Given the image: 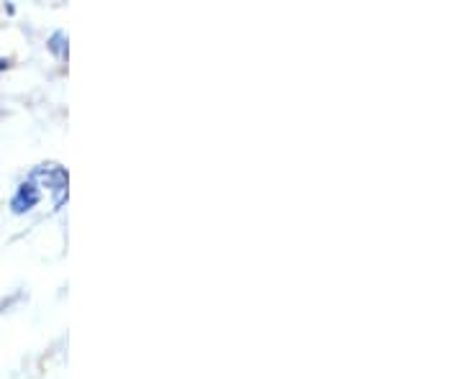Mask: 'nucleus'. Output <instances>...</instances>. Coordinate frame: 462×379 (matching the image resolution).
Returning a JSON list of instances; mask_svg holds the SVG:
<instances>
[{
	"label": "nucleus",
	"mask_w": 462,
	"mask_h": 379,
	"mask_svg": "<svg viewBox=\"0 0 462 379\" xmlns=\"http://www.w3.org/2000/svg\"><path fill=\"white\" fill-rule=\"evenodd\" d=\"M36 203H39V190H36V185L23 182L21 187L16 190L13 200H11V208H13V213H26V211H31Z\"/></svg>",
	"instance_id": "nucleus-1"
},
{
	"label": "nucleus",
	"mask_w": 462,
	"mask_h": 379,
	"mask_svg": "<svg viewBox=\"0 0 462 379\" xmlns=\"http://www.w3.org/2000/svg\"><path fill=\"white\" fill-rule=\"evenodd\" d=\"M6 67H8V59H0V72L6 70Z\"/></svg>",
	"instance_id": "nucleus-2"
}]
</instances>
